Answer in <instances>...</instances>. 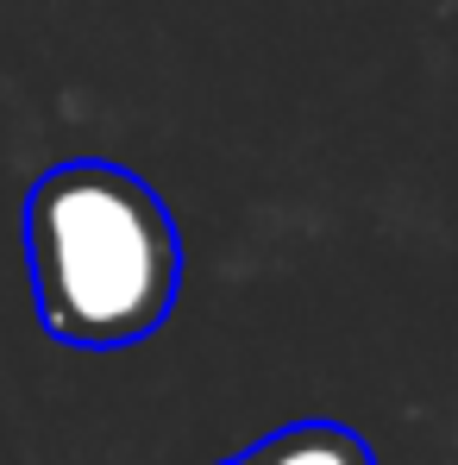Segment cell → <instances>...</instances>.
Listing matches in <instances>:
<instances>
[{
  "instance_id": "obj_1",
  "label": "cell",
  "mask_w": 458,
  "mask_h": 465,
  "mask_svg": "<svg viewBox=\"0 0 458 465\" xmlns=\"http://www.w3.org/2000/svg\"><path fill=\"white\" fill-rule=\"evenodd\" d=\"M25 271L51 340L113 352L170 321L182 232L145 176L107 157H70L25 195Z\"/></svg>"
},
{
  "instance_id": "obj_2",
  "label": "cell",
  "mask_w": 458,
  "mask_h": 465,
  "mask_svg": "<svg viewBox=\"0 0 458 465\" xmlns=\"http://www.w3.org/2000/svg\"><path fill=\"white\" fill-rule=\"evenodd\" d=\"M220 465H377V453L365 434H352L339 421H296V428H277Z\"/></svg>"
}]
</instances>
